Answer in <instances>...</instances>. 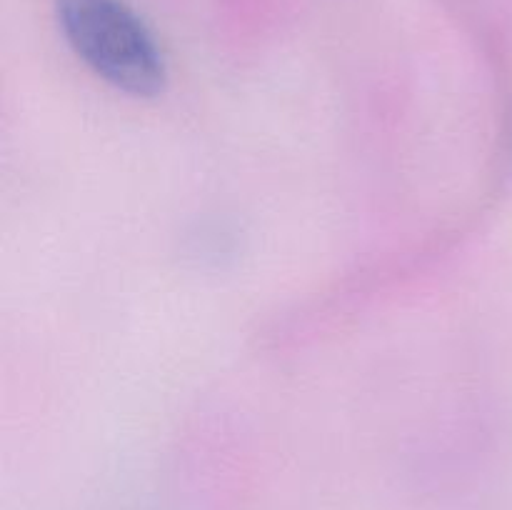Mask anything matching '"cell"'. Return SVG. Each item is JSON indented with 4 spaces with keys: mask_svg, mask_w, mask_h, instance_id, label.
Returning <instances> with one entry per match:
<instances>
[{
    "mask_svg": "<svg viewBox=\"0 0 512 510\" xmlns=\"http://www.w3.org/2000/svg\"><path fill=\"white\" fill-rule=\"evenodd\" d=\"M65 43L115 90L155 98L168 83V65L155 33L125 0H53Z\"/></svg>",
    "mask_w": 512,
    "mask_h": 510,
    "instance_id": "1",
    "label": "cell"
}]
</instances>
